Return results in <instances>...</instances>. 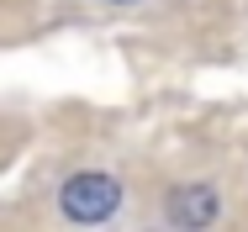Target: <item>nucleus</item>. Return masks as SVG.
Returning <instances> with one entry per match:
<instances>
[{"label": "nucleus", "mask_w": 248, "mask_h": 232, "mask_svg": "<svg viewBox=\"0 0 248 232\" xmlns=\"http://www.w3.org/2000/svg\"><path fill=\"white\" fill-rule=\"evenodd\" d=\"M217 211H222L217 185H180L169 195V222H174V227H211Z\"/></svg>", "instance_id": "obj_2"}, {"label": "nucleus", "mask_w": 248, "mask_h": 232, "mask_svg": "<svg viewBox=\"0 0 248 232\" xmlns=\"http://www.w3.org/2000/svg\"><path fill=\"white\" fill-rule=\"evenodd\" d=\"M58 206H63L69 222H106V217L122 206V185H116L111 174L85 169V174H74L69 185L58 190Z\"/></svg>", "instance_id": "obj_1"}, {"label": "nucleus", "mask_w": 248, "mask_h": 232, "mask_svg": "<svg viewBox=\"0 0 248 232\" xmlns=\"http://www.w3.org/2000/svg\"><path fill=\"white\" fill-rule=\"evenodd\" d=\"M111 5H132V0H111Z\"/></svg>", "instance_id": "obj_3"}]
</instances>
